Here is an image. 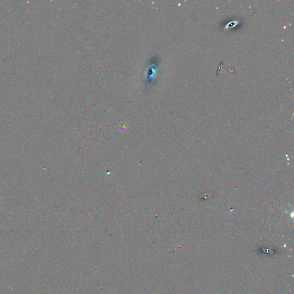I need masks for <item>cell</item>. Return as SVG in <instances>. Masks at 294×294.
<instances>
[{
    "instance_id": "cell-1",
    "label": "cell",
    "mask_w": 294,
    "mask_h": 294,
    "mask_svg": "<svg viewBox=\"0 0 294 294\" xmlns=\"http://www.w3.org/2000/svg\"><path fill=\"white\" fill-rule=\"evenodd\" d=\"M0 198H1V197H0Z\"/></svg>"
}]
</instances>
